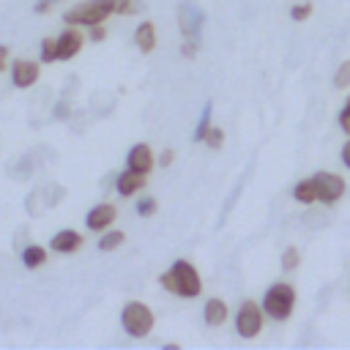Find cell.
Returning a JSON list of instances; mask_svg holds the SVG:
<instances>
[{
	"label": "cell",
	"instance_id": "30",
	"mask_svg": "<svg viewBox=\"0 0 350 350\" xmlns=\"http://www.w3.org/2000/svg\"><path fill=\"white\" fill-rule=\"evenodd\" d=\"M172 159H175V153H172V150H161L159 164H161V167H170V164H172Z\"/></svg>",
	"mask_w": 350,
	"mask_h": 350
},
{
	"label": "cell",
	"instance_id": "11",
	"mask_svg": "<svg viewBox=\"0 0 350 350\" xmlns=\"http://www.w3.org/2000/svg\"><path fill=\"white\" fill-rule=\"evenodd\" d=\"M126 167L134 170V172L148 175V172L153 170V150H150V145H145V142L131 145V150H129V156H126Z\"/></svg>",
	"mask_w": 350,
	"mask_h": 350
},
{
	"label": "cell",
	"instance_id": "20",
	"mask_svg": "<svg viewBox=\"0 0 350 350\" xmlns=\"http://www.w3.org/2000/svg\"><path fill=\"white\" fill-rule=\"evenodd\" d=\"M41 60L44 63L57 60V38H44L41 41Z\"/></svg>",
	"mask_w": 350,
	"mask_h": 350
},
{
	"label": "cell",
	"instance_id": "1",
	"mask_svg": "<svg viewBox=\"0 0 350 350\" xmlns=\"http://www.w3.org/2000/svg\"><path fill=\"white\" fill-rule=\"evenodd\" d=\"M159 284L167 293L180 295V298H197L202 293V279L189 260H175L172 268L159 276Z\"/></svg>",
	"mask_w": 350,
	"mask_h": 350
},
{
	"label": "cell",
	"instance_id": "23",
	"mask_svg": "<svg viewBox=\"0 0 350 350\" xmlns=\"http://www.w3.org/2000/svg\"><path fill=\"white\" fill-rule=\"evenodd\" d=\"M309 14H312V3H309V0H304V3H298V5L290 8V16H293L295 22H306Z\"/></svg>",
	"mask_w": 350,
	"mask_h": 350
},
{
	"label": "cell",
	"instance_id": "32",
	"mask_svg": "<svg viewBox=\"0 0 350 350\" xmlns=\"http://www.w3.org/2000/svg\"><path fill=\"white\" fill-rule=\"evenodd\" d=\"M5 60H8V46H5V44H0V71L5 68Z\"/></svg>",
	"mask_w": 350,
	"mask_h": 350
},
{
	"label": "cell",
	"instance_id": "28",
	"mask_svg": "<svg viewBox=\"0 0 350 350\" xmlns=\"http://www.w3.org/2000/svg\"><path fill=\"white\" fill-rule=\"evenodd\" d=\"M104 38H107L104 25H93V27H90V41H96V44H98V41H104Z\"/></svg>",
	"mask_w": 350,
	"mask_h": 350
},
{
	"label": "cell",
	"instance_id": "15",
	"mask_svg": "<svg viewBox=\"0 0 350 350\" xmlns=\"http://www.w3.org/2000/svg\"><path fill=\"white\" fill-rule=\"evenodd\" d=\"M227 320V304L221 298H208L205 301V323L208 325H221Z\"/></svg>",
	"mask_w": 350,
	"mask_h": 350
},
{
	"label": "cell",
	"instance_id": "13",
	"mask_svg": "<svg viewBox=\"0 0 350 350\" xmlns=\"http://www.w3.org/2000/svg\"><path fill=\"white\" fill-rule=\"evenodd\" d=\"M49 246H52L55 252H60V254H71V252H77V249L82 246V235H79L77 230H57V232L52 235Z\"/></svg>",
	"mask_w": 350,
	"mask_h": 350
},
{
	"label": "cell",
	"instance_id": "17",
	"mask_svg": "<svg viewBox=\"0 0 350 350\" xmlns=\"http://www.w3.org/2000/svg\"><path fill=\"white\" fill-rule=\"evenodd\" d=\"M22 262H25V268H38V265H44L46 262V249L44 246H36V243H30V246H25L22 249Z\"/></svg>",
	"mask_w": 350,
	"mask_h": 350
},
{
	"label": "cell",
	"instance_id": "31",
	"mask_svg": "<svg viewBox=\"0 0 350 350\" xmlns=\"http://www.w3.org/2000/svg\"><path fill=\"white\" fill-rule=\"evenodd\" d=\"M342 161H345V167L350 170V139H347L345 148H342Z\"/></svg>",
	"mask_w": 350,
	"mask_h": 350
},
{
	"label": "cell",
	"instance_id": "12",
	"mask_svg": "<svg viewBox=\"0 0 350 350\" xmlns=\"http://www.w3.org/2000/svg\"><path fill=\"white\" fill-rule=\"evenodd\" d=\"M145 183H148V178H145L142 172L126 170V172H120V175H118L115 189H118V194H120V197H134L139 189H145Z\"/></svg>",
	"mask_w": 350,
	"mask_h": 350
},
{
	"label": "cell",
	"instance_id": "21",
	"mask_svg": "<svg viewBox=\"0 0 350 350\" xmlns=\"http://www.w3.org/2000/svg\"><path fill=\"white\" fill-rule=\"evenodd\" d=\"M208 148H213V150H219L221 145H224V131L219 129V126H211L208 129V134H205V139H202Z\"/></svg>",
	"mask_w": 350,
	"mask_h": 350
},
{
	"label": "cell",
	"instance_id": "9",
	"mask_svg": "<svg viewBox=\"0 0 350 350\" xmlns=\"http://www.w3.org/2000/svg\"><path fill=\"white\" fill-rule=\"evenodd\" d=\"M115 216H118L115 205H109V202H98V205H93V208L88 211L85 224H88V230H93V232H104V230L115 221Z\"/></svg>",
	"mask_w": 350,
	"mask_h": 350
},
{
	"label": "cell",
	"instance_id": "2",
	"mask_svg": "<svg viewBox=\"0 0 350 350\" xmlns=\"http://www.w3.org/2000/svg\"><path fill=\"white\" fill-rule=\"evenodd\" d=\"M115 5L118 0H88V3H77L74 8L66 11V22L68 25H77V27H93V25H101L109 14H115Z\"/></svg>",
	"mask_w": 350,
	"mask_h": 350
},
{
	"label": "cell",
	"instance_id": "24",
	"mask_svg": "<svg viewBox=\"0 0 350 350\" xmlns=\"http://www.w3.org/2000/svg\"><path fill=\"white\" fill-rule=\"evenodd\" d=\"M347 85H350V60H345L334 74V88H347Z\"/></svg>",
	"mask_w": 350,
	"mask_h": 350
},
{
	"label": "cell",
	"instance_id": "18",
	"mask_svg": "<svg viewBox=\"0 0 350 350\" xmlns=\"http://www.w3.org/2000/svg\"><path fill=\"white\" fill-rule=\"evenodd\" d=\"M123 241H126V235H123L120 230H112V232H104V235L98 238V249H101V252H112V249H118Z\"/></svg>",
	"mask_w": 350,
	"mask_h": 350
},
{
	"label": "cell",
	"instance_id": "14",
	"mask_svg": "<svg viewBox=\"0 0 350 350\" xmlns=\"http://www.w3.org/2000/svg\"><path fill=\"white\" fill-rule=\"evenodd\" d=\"M134 44L142 55H150L156 49V27L153 22H139L137 30H134Z\"/></svg>",
	"mask_w": 350,
	"mask_h": 350
},
{
	"label": "cell",
	"instance_id": "6",
	"mask_svg": "<svg viewBox=\"0 0 350 350\" xmlns=\"http://www.w3.org/2000/svg\"><path fill=\"white\" fill-rule=\"evenodd\" d=\"M202 19H205V16H202V11H200L194 3L183 0V3L178 5V25H180V33H183L186 41H197V44H200Z\"/></svg>",
	"mask_w": 350,
	"mask_h": 350
},
{
	"label": "cell",
	"instance_id": "26",
	"mask_svg": "<svg viewBox=\"0 0 350 350\" xmlns=\"http://www.w3.org/2000/svg\"><path fill=\"white\" fill-rule=\"evenodd\" d=\"M57 3H60V0H38V3L33 5V11H36V14H49Z\"/></svg>",
	"mask_w": 350,
	"mask_h": 350
},
{
	"label": "cell",
	"instance_id": "27",
	"mask_svg": "<svg viewBox=\"0 0 350 350\" xmlns=\"http://www.w3.org/2000/svg\"><path fill=\"white\" fill-rule=\"evenodd\" d=\"M339 126H342V129L350 134V98L345 101V109L339 112Z\"/></svg>",
	"mask_w": 350,
	"mask_h": 350
},
{
	"label": "cell",
	"instance_id": "3",
	"mask_svg": "<svg viewBox=\"0 0 350 350\" xmlns=\"http://www.w3.org/2000/svg\"><path fill=\"white\" fill-rule=\"evenodd\" d=\"M293 306H295V287L287 284V282H276L265 290V298H262V312L271 317V320H287L293 314Z\"/></svg>",
	"mask_w": 350,
	"mask_h": 350
},
{
	"label": "cell",
	"instance_id": "29",
	"mask_svg": "<svg viewBox=\"0 0 350 350\" xmlns=\"http://www.w3.org/2000/svg\"><path fill=\"white\" fill-rule=\"evenodd\" d=\"M180 52H183V57H194V52H197V41H183Z\"/></svg>",
	"mask_w": 350,
	"mask_h": 350
},
{
	"label": "cell",
	"instance_id": "5",
	"mask_svg": "<svg viewBox=\"0 0 350 350\" xmlns=\"http://www.w3.org/2000/svg\"><path fill=\"white\" fill-rule=\"evenodd\" d=\"M235 328L243 339H254L262 328V309L254 301H243L238 309V317H235Z\"/></svg>",
	"mask_w": 350,
	"mask_h": 350
},
{
	"label": "cell",
	"instance_id": "8",
	"mask_svg": "<svg viewBox=\"0 0 350 350\" xmlns=\"http://www.w3.org/2000/svg\"><path fill=\"white\" fill-rule=\"evenodd\" d=\"M85 44V36L77 30V25H68L60 36H57V60H71Z\"/></svg>",
	"mask_w": 350,
	"mask_h": 350
},
{
	"label": "cell",
	"instance_id": "16",
	"mask_svg": "<svg viewBox=\"0 0 350 350\" xmlns=\"http://www.w3.org/2000/svg\"><path fill=\"white\" fill-rule=\"evenodd\" d=\"M293 197H295V202H301V205H312V202H317V183H314V178L298 180L295 189H293Z\"/></svg>",
	"mask_w": 350,
	"mask_h": 350
},
{
	"label": "cell",
	"instance_id": "7",
	"mask_svg": "<svg viewBox=\"0 0 350 350\" xmlns=\"http://www.w3.org/2000/svg\"><path fill=\"white\" fill-rule=\"evenodd\" d=\"M314 178V183H317V200L323 202V205H334L342 194H345V180L339 178V175H334V172H317V175H312Z\"/></svg>",
	"mask_w": 350,
	"mask_h": 350
},
{
	"label": "cell",
	"instance_id": "19",
	"mask_svg": "<svg viewBox=\"0 0 350 350\" xmlns=\"http://www.w3.org/2000/svg\"><path fill=\"white\" fill-rule=\"evenodd\" d=\"M211 104H205V109H202V118H200V123H197V131H194V139L197 142H202L205 139V134H208V129H211Z\"/></svg>",
	"mask_w": 350,
	"mask_h": 350
},
{
	"label": "cell",
	"instance_id": "4",
	"mask_svg": "<svg viewBox=\"0 0 350 350\" xmlns=\"http://www.w3.org/2000/svg\"><path fill=\"white\" fill-rule=\"evenodd\" d=\"M153 312H150V306L148 304H142V301H129L126 306H123V312H120V325H123V331L129 334V336H134V339H142V336H148L150 334V328H153Z\"/></svg>",
	"mask_w": 350,
	"mask_h": 350
},
{
	"label": "cell",
	"instance_id": "22",
	"mask_svg": "<svg viewBox=\"0 0 350 350\" xmlns=\"http://www.w3.org/2000/svg\"><path fill=\"white\" fill-rule=\"evenodd\" d=\"M298 260H301L298 249H295V246H287L284 254H282V271H293V268H298Z\"/></svg>",
	"mask_w": 350,
	"mask_h": 350
},
{
	"label": "cell",
	"instance_id": "25",
	"mask_svg": "<svg viewBox=\"0 0 350 350\" xmlns=\"http://www.w3.org/2000/svg\"><path fill=\"white\" fill-rule=\"evenodd\" d=\"M156 208H159V202L153 197H145V200L137 202V213L139 216H150V213H156Z\"/></svg>",
	"mask_w": 350,
	"mask_h": 350
},
{
	"label": "cell",
	"instance_id": "10",
	"mask_svg": "<svg viewBox=\"0 0 350 350\" xmlns=\"http://www.w3.org/2000/svg\"><path fill=\"white\" fill-rule=\"evenodd\" d=\"M38 74H41V66L36 60H16L11 66V82H14V88H22V90L36 85Z\"/></svg>",
	"mask_w": 350,
	"mask_h": 350
}]
</instances>
